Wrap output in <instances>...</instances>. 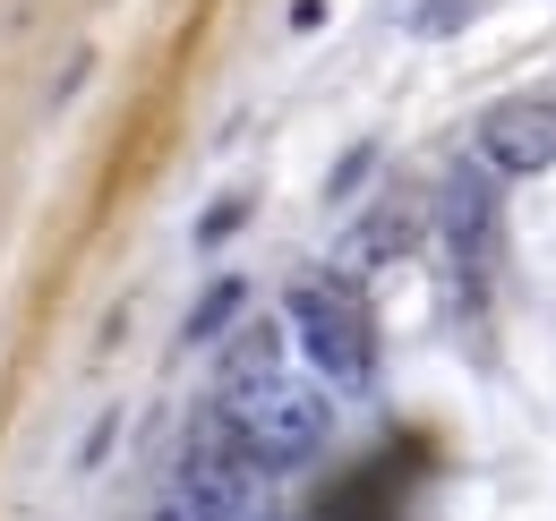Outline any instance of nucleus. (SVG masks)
Wrapping results in <instances>:
<instances>
[{
  "mask_svg": "<svg viewBox=\"0 0 556 521\" xmlns=\"http://www.w3.org/2000/svg\"><path fill=\"white\" fill-rule=\"evenodd\" d=\"M223 428L240 436L249 461H300V454H317V445L334 436V402H326L317 377H291L275 326H257V342H249V351L231 359V377H223Z\"/></svg>",
  "mask_w": 556,
  "mask_h": 521,
  "instance_id": "1",
  "label": "nucleus"
},
{
  "mask_svg": "<svg viewBox=\"0 0 556 521\" xmlns=\"http://www.w3.org/2000/svg\"><path fill=\"white\" fill-rule=\"evenodd\" d=\"M282 342L308 359L317 385L359 393L377 377V326H368V308H359V291L343 274H300L282 291Z\"/></svg>",
  "mask_w": 556,
  "mask_h": 521,
  "instance_id": "2",
  "label": "nucleus"
},
{
  "mask_svg": "<svg viewBox=\"0 0 556 521\" xmlns=\"http://www.w3.org/2000/svg\"><path fill=\"white\" fill-rule=\"evenodd\" d=\"M172 505L189 521H249L257 505V470L240 445H223V436H198L189 461H180V479H172Z\"/></svg>",
  "mask_w": 556,
  "mask_h": 521,
  "instance_id": "3",
  "label": "nucleus"
},
{
  "mask_svg": "<svg viewBox=\"0 0 556 521\" xmlns=\"http://www.w3.org/2000/svg\"><path fill=\"white\" fill-rule=\"evenodd\" d=\"M437 240H445V265L463 274V282H480L488 265H496V180L488 171H445V189H437Z\"/></svg>",
  "mask_w": 556,
  "mask_h": 521,
  "instance_id": "4",
  "label": "nucleus"
},
{
  "mask_svg": "<svg viewBox=\"0 0 556 521\" xmlns=\"http://www.w3.org/2000/svg\"><path fill=\"white\" fill-rule=\"evenodd\" d=\"M480 171L488 180H540V171H556V103H540V94L496 103L480 120Z\"/></svg>",
  "mask_w": 556,
  "mask_h": 521,
  "instance_id": "5",
  "label": "nucleus"
},
{
  "mask_svg": "<svg viewBox=\"0 0 556 521\" xmlns=\"http://www.w3.org/2000/svg\"><path fill=\"white\" fill-rule=\"evenodd\" d=\"M403 249H412V214L386 205V214H368V223L343 240V257H334V265H343V282H351V274H377L386 257H403Z\"/></svg>",
  "mask_w": 556,
  "mask_h": 521,
  "instance_id": "6",
  "label": "nucleus"
},
{
  "mask_svg": "<svg viewBox=\"0 0 556 521\" xmlns=\"http://www.w3.org/2000/svg\"><path fill=\"white\" fill-rule=\"evenodd\" d=\"M240 308H249V291H240V282H214L206 300L189 308V342H223V326H231Z\"/></svg>",
  "mask_w": 556,
  "mask_h": 521,
  "instance_id": "7",
  "label": "nucleus"
},
{
  "mask_svg": "<svg viewBox=\"0 0 556 521\" xmlns=\"http://www.w3.org/2000/svg\"><path fill=\"white\" fill-rule=\"evenodd\" d=\"M488 0H437V9H419V35H445V26H463V17H480Z\"/></svg>",
  "mask_w": 556,
  "mask_h": 521,
  "instance_id": "8",
  "label": "nucleus"
},
{
  "mask_svg": "<svg viewBox=\"0 0 556 521\" xmlns=\"http://www.w3.org/2000/svg\"><path fill=\"white\" fill-rule=\"evenodd\" d=\"M146 521H189V513H180V505H172V496H163V505H154V513H146Z\"/></svg>",
  "mask_w": 556,
  "mask_h": 521,
  "instance_id": "9",
  "label": "nucleus"
}]
</instances>
